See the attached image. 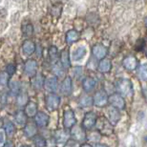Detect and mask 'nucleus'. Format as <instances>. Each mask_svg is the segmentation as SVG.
<instances>
[{
  "label": "nucleus",
  "instance_id": "obj_1",
  "mask_svg": "<svg viewBox=\"0 0 147 147\" xmlns=\"http://www.w3.org/2000/svg\"><path fill=\"white\" fill-rule=\"evenodd\" d=\"M117 93L122 96H131L133 95V85L127 78H119L116 82Z\"/></svg>",
  "mask_w": 147,
  "mask_h": 147
},
{
  "label": "nucleus",
  "instance_id": "obj_2",
  "mask_svg": "<svg viewBox=\"0 0 147 147\" xmlns=\"http://www.w3.org/2000/svg\"><path fill=\"white\" fill-rule=\"evenodd\" d=\"M96 131H98L100 135L104 136H111L114 133V125L110 122V120L104 117H100L96 119Z\"/></svg>",
  "mask_w": 147,
  "mask_h": 147
},
{
  "label": "nucleus",
  "instance_id": "obj_3",
  "mask_svg": "<svg viewBox=\"0 0 147 147\" xmlns=\"http://www.w3.org/2000/svg\"><path fill=\"white\" fill-rule=\"evenodd\" d=\"M60 105V96L55 93H49L45 98L46 109L50 112H55Z\"/></svg>",
  "mask_w": 147,
  "mask_h": 147
},
{
  "label": "nucleus",
  "instance_id": "obj_4",
  "mask_svg": "<svg viewBox=\"0 0 147 147\" xmlns=\"http://www.w3.org/2000/svg\"><path fill=\"white\" fill-rule=\"evenodd\" d=\"M76 124V117L74 111L71 108L67 107L64 110L63 113V126L67 130H71V129Z\"/></svg>",
  "mask_w": 147,
  "mask_h": 147
},
{
  "label": "nucleus",
  "instance_id": "obj_5",
  "mask_svg": "<svg viewBox=\"0 0 147 147\" xmlns=\"http://www.w3.org/2000/svg\"><path fill=\"white\" fill-rule=\"evenodd\" d=\"M96 119H98V116L95 112H87L82 120V127L85 131H90L96 126Z\"/></svg>",
  "mask_w": 147,
  "mask_h": 147
},
{
  "label": "nucleus",
  "instance_id": "obj_6",
  "mask_svg": "<svg viewBox=\"0 0 147 147\" xmlns=\"http://www.w3.org/2000/svg\"><path fill=\"white\" fill-rule=\"evenodd\" d=\"M108 103H109L112 107L116 108V109L121 111L125 109L126 103L124 100V98L120 96L119 94L114 93L111 96H109V99H108Z\"/></svg>",
  "mask_w": 147,
  "mask_h": 147
},
{
  "label": "nucleus",
  "instance_id": "obj_7",
  "mask_svg": "<svg viewBox=\"0 0 147 147\" xmlns=\"http://www.w3.org/2000/svg\"><path fill=\"white\" fill-rule=\"evenodd\" d=\"M108 99H109V96L107 93L104 90H99L93 96V104L99 108L105 107L108 104Z\"/></svg>",
  "mask_w": 147,
  "mask_h": 147
},
{
  "label": "nucleus",
  "instance_id": "obj_8",
  "mask_svg": "<svg viewBox=\"0 0 147 147\" xmlns=\"http://www.w3.org/2000/svg\"><path fill=\"white\" fill-rule=\"evenodd\" d=\"M70 135L72 139L76 140L78 142H84L87 140V135L82 126L75 125L70 131Z\"/></svg>",
  "mask_w": 147,
  "mask_h": 147
},
{
  "label": "nucleus",
  "instance_id": "obj_9",
  "mask_svg": "<svg viewBox=\"0 0 147 147\" xmlns=\"http://www.w3.org/2000/svg\"><path fill=\"white\" fill-rule=\"evenodd\" d=\"M71 138L69 130L67 129H57L54 133V140L55 142L58 144H62V143H66Z\"/></svg>",
  "mask_w": 147,
  "mask_h": 147
},
{
  "label": "nucleus",
  "instance_id": "obj_10",
  "mask_svg": "<svg viewBox=\"0 0 147 147\" xmlns=\"http://www.w3.org/2000/svg\"><path fill=\"white\" fill-rule=\"evenodd\" d=\"M38 63L36 59H28L24 63V73L26 76L33 78L37 74Z\"/></svg>",
  "mask_w": 147,
  "mask_h": 147
},
{
  "label": "nucleus",
  "instance_id": "obj_11",
  "mask_svg": "<svg viewBox=\"0 0 147 147\" xmlns=\"http://www.w3.org/2000/svg\"><path fill=\"white\" fill-rule=\"evenodd\" d=\"M34 123L37 125V127L45 128L48 126L50 122V117L48 114L44 113V112H37V114L34 117Z\"/></svg>",
  "mask_w": 147,
  "mask_h": 147
},
{
  "label": "nucleus",
  "instance_id": "obj_12",
  "mask_svg": "<svg viewBox=\"0 0 147 147\" xmlns=\"http://www.w3.org/2000/svg\"><path fill=\"white\" fill-rule=\"evenodd\" d=\"M92 54L94 55V57L100 60L106 57V55L108 54V50L102 44H96V45H94L92 49Z\"/></svg>",
  "mask_w": 147,
  "mask_h": 147
},
{
  "label": "nucleus",
  "instance_id": "obj_13",
  "mask_svg": "<svg viewBox=\"0 0 147 147\" xmlns=\"http://www.w3.org/2000/svg\"><path fill=\"white\" fill-rule=\"evenodd\" d=\"M23 134L27 139H34L37 135V125L34 122H27L23 128Z\"/></svg>",
  "mask_w": 147,
  "mask_h": 147
},
{
  "label": "nucleus",
  "instance_id": "obj_14",
  "mask_svg": "<svg viewBox=\"0 0 147 147\" xmlns=\"http://www.w3.org/2000/svg\"><path fill=\"white\" fill-rule=\"evenodd\" d=\"M122 66L127 71H134V70L138 69V67H139V62H138L137 58L133 57V55H128V57H126L123 59Z\"/></svg>",
  "mask_w": 147,
  "mask_h": 147
},
{
  "label": "nucleus",
  "instance_id": "obj_15",
  "mask_svg": "<svg viewBox=\"0 0 147 147\" xmlns=\"http://www.w3.org/2000/svg\"><path fill=\"white\" fill-rule=\"evenodd\" d=\"M44 88L48 93H55L57 90V78L55 76H51L45 78Z\"/></svg>",
  "mask_w": 147,
  "mask_h": 147
},
{
  "label": "nucleus",
  "instance_id": "obj_16",
  "mask_svg": "<svg viewBox=\"0 0 147 147\" xmlns=\"http://www.w3.org/2000/svg\"><path fill=\"white\" fill-rule=\"evenodd\" d=\"M73 92V81L70 76H66L61 83V93L63 96H69Z\"/></svg>",
  "mask_w": 147,
  "mask_h": 147
},
{
  "label": "nucleus",
  "instance_id": "obj_17",
  "mask_svg": "<svg viewBox=\"0 0 147 147\" xmlns=\"http://www.w3.org/2000/svg\"><path fill=\"white\" fill-rule=\"evenodd\" d=\"M36 44L34 41H32L30 39H26L22 44V52L23 54L27 57H30L36 52Z\"/></svg>",
  "mask_w": 147,
  "mask_h": 147
},
{
  "label": "nucleus",
  "instance_id": "obj_18",
  "mask_svg": "<svg viewBox=\"0 0 147 147\" xmlns=\"http://www.w3.org/2000/svg\"><path fill=\"white\" fill-rule=\"evenodd\" d=\"M82 88H83L85 93H90L95 89L96 85V81L95 78H91V76H87V78H83L82 80Z\"/></svg>",
  "mask_w": 147,
  "mask_h": 147
},
{
  "label": "nucleus",
  "instance_id": "obj_19",
  "mask_svg": "<svg viewBox=\"0 0 147 147\" xmlns=\"http://www.w3.org/2000/svg\"><path fill=\"white\" fill-rule=\"evenodd\" d=\"M44 83H45V78L41 74H36V76H33L32 79V86L34 87V90L40 91L43 89Z\"/></svg>",
  "mask_w": 147,
  "mask_h": 147
},
{
  "label": "nucleus",
  "instance_id": "obj_20",
  "mask_svg": "<svg viewBox=\"0 0 147 147\" xmlns=\"http://www.w3.org/2000/svg\"><path fill=\"white\" fill-rule=\"evenodd\" d=\"M59 61L65 69L71 67V59H70V53L69 49H64L59 54Z\"/></svg>",
  "mask_w": 147,
  "mask_h": 147
},
{
  "label": "nucleus",
  "instance_id": "obj_21",
  "mask_svg": "<svg viewBox=\"0 0 147 147\" xmlns=\"http://www.w3.org/2000/svg\"><path fill=\"white\" fill-rule=\"evenodd\" d=\"M108 112V117H109L110 122L112 123L113 125H116L117 122L119 121L120 119V113H119V110L116 109L114 107H110L109 109L107 110Z\"/></svg>",
  "mask_w": 147,
  "mask_h": 147
},
{
  "label": "nucleus",
  "instance_id": "obj_22",
  "mask_svg": "<svg viewBox=\"0 0 147 147\" xmlns=\"http://www.w3.org/2000/svg\"><path fill=\"white\" fill-rule=\"evenodd\" d=\"M79 37H80V34L78 33L76 30H70L66 33V36H65V40H66V43L68 45H71V44L76 42Z\"/></svg>",
  "mask_w": 147,
  "mask_h": 147
},
{
  "label": "nucleus",
  "instance_id": "obj_23",
  "mask_svg": "<svg viewBox=\"0 0 147 147\" xmlns=\"http://www.w3.org/2000/svg\"><path fill=\"white\" fill-rule=\"evenodd\" d=\"M25 114L27 115L28 117H34V116L37 114V104L34 101H29L28 104L24 108Z\"/></svg>",
  "mask_w": 147,
  "mask_h": 147
},
{
  "label": "nucleus",
  "instance_id": "obj_24",
  "mask_svg": "<svg viewBox=\"0 0 147 147\" xmlns=\"http://www.w3.org/2000/svg\"><path fill=\"white\" fill-rule=\"evenodd\" d=\"M29 101H30V99H29V95L26 92H20L19 94L16 95V102L18 107H20V108L25 107L26 105L28 104Z\"/></svg>",
  "mask_w": 147,
  "mask_h": 147
},
{
  "label": "nucleus",
  "instance_id": "obj_25",
  "mask_svg": "<svg viewBox=\"0 0 147 147\" xmlns=\"http://www.w3.org/2000/svg\"><path fill=\"white\" fill-rule=\"evenodd\" d=\"M112 69V62L111 60L107 59V58H103V59L99 60V63L98 64V70L102 74L109 73Z\"/></svg>",
  "mask_w": 147,
  "mask_h": 147
},
{
  "label": "nucleus",
  "instance_id": "obj_26",
  "mask_svg": "<svg viewBox=\"0 0 147 147\" xmlns=\"http://www.w3.org/2000/svg\"><path fill=\"white\" fill-rule=\"evenodd\" d=\"M14 120L16 121V123L18 125H21V126H24L26 123L28 122V117L27 115L25 114L24 111L22 110H18L14 113Z\"/></svg>",
  "mask_w": 147,
  "mask_h": 147
},
{
  "label": "nucleus",
  "instance_id": "obj_27",
  "mask_svg": "<svg viewBox=\"0 0 147 147\" xmlns=\"http://www.w3.org/2000/svg\"><path fill=\"white\" fill-rule=\"evenodd\" d=\"M3 128H4L5 134L7 135L8 137H13L16 132V125H14V123L10 121V120L4 121Z\"/></svg>",
  "mask_w": 147,
  "mask_h": 147
},
{
  "label": "nucleus",
  "instance_id": "obj_28",
  "mask_svg": "<svg viewBox=\"0 0 147 147\" xmlns=\"http://www.w3.org/2000/svg\"><path fill=\"white\" fill-rule=\"evenodd\" d=\"M86 53H87V51H86V48H85V47H83V46L78 47V49H76L75 51L72 53V59L75 61L80 60L86 55Z\"/></svg>",
  "mask_w": 147,
  "mask_h": 147
},
{
  "label": "nucleus",
  "instance_id": "obj_29",
  "mask_svg": "<svg viewBox=\"0 0 147 147\" xmlns=\"http://www.w3.org/2000/svg\"><path fill=\"white\" fill-rule=\"evenodd\" d=\"M78 105L82 108H87L92 106L93 104V98H91L90 96L83 95L80 96V98H78Z\"/></svg>",
  "mask_w": 147,
  "mask_h": 147
},
{
  "label": "nucleus",
  "instance_id": "obj_30",
  "mask_svg": "<svg viewBox=\"0 0 147 147\" xmlns=\"http://www.w3.org/2000/svg\"><path fill=\"white\" fill-rule=\"evenodd\" d=\"M65 68L61 65V63H58L55 62L54 63V65H53V68H52V71L53 73L55 74V76H57V78H61V76H64V72H65Z\"/></svg>",
  "mask_w": 147,
  "mask_h": 147
},
{
  "label": "nucleus",
  "instance_id": "obj_31",
  "mask_svg": "<svg viewBox=\"0 0 147 147\" xmlns=\"http://www.w3.org/2000/svg\"><path fill=\"white\" fill-rule=\"evenodd\" d=\"M49 55H50V59L53 62V64L57 62L59 59V55H58V50L55 46H51L49 48Z\"/></svg>",
  "mask_w": 147,
  "mask_h": 147
},
{
  "label": "nucleus",
  "instance_id": "obj_32",
  "mask_svg": "<svg viewBox=\"0 0 147 147\" xmlns=\"http://www.w3.org/2000/svg\"><path fill=\"white\" fill-rule=\"evenodd\" d=\"M9 88H10V91H11V94L13 95H17L19 94L21 91H20V83L18 81L16 80H13V81H10L9 82Z\"/></svg>",
  "mask_w": 147,
  "mask_h": 147
},
{
  "label": "nucleus",
  "instance_id": "obj_33",
  "mask_svg": "<svg viewBox=\"0 0 147 147\" xmlns=\"http://www.w3.org/2000/svg\"><path fill=\"white\" fill-rule=\"evenodd\" d=\"M138 76L140 80L147 81V64H143L138 67Z\"/></svg>",
  "mask_w": 147,
  "mask_h": 147
},
{
  "label": "nucleus",
  "instance_id": "obj_34",
  "mask_svg": "<svg viewBox=\"0 0 147 147\" xmlns=\"http://www.w3.org/2000/svg\"><path fill=\"white\" fill-rule=\"evenodd\" d=\"M34 147H47V140L45 138L36 135L34 138Z\"/></svg>",
  "mask_w": 147,
  "mask_h": 147
},
{
  "label": "nucleus",
  "instance_id": "obj_35",
  "mask_svg": "<svg viewBox=\"0 0 147 147\" xmlns=\"http://www.w3.org/2000/svg\"><path fill=\"white\" fill-rule=\"evenodd\" d=\"M101 135L98 131H94L91 132L89 135H87V140H89L91 142H96L98 143L100 140Z\"/></svg>",
  "mask_w": 147,
  "mask_h": 147
},
{
  "label": "nucleus",
  "instance_id": "obj_36",
  "mask_svg": "<svg viewBox=\"0 0 147 147\" xmlns=\"http://www.w3.org/2000/svg\"><path fill=\"white\" fill-rule=\"evenodd\" d=\"M10 78L7 72H0V85L1 86H8L10 82Z\"/></svg>",
  "mask_w": 147,
  "mask_h": 147
},
{
  "label": "nucleus",
  "instance_id": "obj_37",
  "mask_svg": "<svg viewBox=\"0 0 147 147\" xmlns=\"http://www.w3.org/2000/svg\"><path fill=\"white\" fill-rule=\"evenodd\" d=\"M34 33V28L32 24H26L22 27V34L24 36H31Z\"/></svg>",
  "mask_w": 147,
  "mask_h": 147
},
{
  "label": "nucleus",
  "instance_id": "obj_38",
  "mask_svg": "<svg viewBox=\"0 0 147 147\" xmlns=\"http://www.w3.org/2000/svg\"><path fill=\"white\" fill-rule=\"evenodd\" d=\"M6 72L9 74V76H13L14 74H16V64H13V63L8 64L7 67H6Z\"/></svg>",
  "mask_w": 147,
  "mask_h": 147
},
{
  "label": "nucleus",
  "instance_id": "obj_39",
  "mask_svg": "<svg viewBox=\"0 0 147 147\" xmlns=\"http://www.w3.org/2000/svg\"><path fill=\"white\" fill-rule=\"evenodd\" d=\"M64 147H80V144H79V142H78L76 140H69L68 142H66V144Z\"/></svg>",
  "mask_w": 147,
  "mask_h": 147
},
{
  "label": "nucleus",
  "instance_id": "obj_40",
  "mask_svg": "<svg viewBox=\"0 0 147 147\" xmlns=\"http://www.w3.org/2000/svg\"><path fill=\"white\" fill-rule=\"evenodd\" d=\"M73 74L75 75V76L78 78L82 75V67L81 66H76L73 70Z\"/></svg>",
  "mask_w": 147,
  "mask_h": 147
},
{
  "label": "nucleus",
  "instance_id": "obj_41",
  "mask_svg": "<svg viewBox=\"0 0 147 147\" xmlns=\"http://www.w3.org/2000/svg\"><path fill=\"white\" fill-rule=\"evenodd\" d=\"M57 5L58 4L53 6V8H52V10H51L52 14H55V16H59L60 13H61V10H62V9H59V10H58V6Z\"/></svg>",
  "mask_w": 147,
  "mask_h": 147
},
{
  "label": "nucleus",
  "instance_id": "obj_42",
  "mask_svg": "<svg viewBox=\"0 0 147 147\" xmlns=\"http://www.w3.org/2000/svg\"><path fill=\"white\" fill-rule=\"evenodd\" d=\"M3 147H14V143L11 140H8V142H6Z\"/></svg>",
  "mask_w": 147,
  "mask_h": 147
},
{
  "label": "nucleus",
  "instance_id": "obj_43",
  "mask_svg": "<svg viewBox=\"0 0 147 147\" xmlns=\"http://www.w3.org/2000/svg\"><path fill=\"white\" fill-rule=\"evenodd\" d=\"M3 142H5V135L3 132H0V144H2Z\"/></svg>",
  "mask_w": 147,
  "mask_h": 147
},
{
  "label": "nucleus",
  "instance_id": "obj_44",
  "mask_svg": "<svg viewBox=\"0 0 147 147\" xmlns=\"http://www.w3.org/2000/svg\"><path fill=\"white\" fill-rule=\"evenodd\" d=\"M94 147H109L106 144H103V143H95Z\"/></svg>",
  "mask_w": 147,
  "mask_h": 147
},
{
  "label": "nucleus",
  "instance_id": "obj_45",
  "mask_svg": "<svg viewBox=\"0 0 147 147\" xmlns=\"http://www.w3.org/2000/svg\"><path fill=\"white\" fill-rule=\"evenodd\" d=\"M80 147H93L91 144H89V143H83V144H81Z\"/></svg>",
  "mask_w": 147,
  "mask_h": 147
},
{
  "label": "nucleus",
  "instance_id": "obj_46",
  "mask_svg": "<svg viewBox=\"0 0 147 147\" xmlns=\"http://www.w3.org/2000/svg\"><path fill=\"white\" fill-rule=\"evenodd\" d=\"M3 124H4V120L2 119V117H0V128L3 127Z\"/></svg>",
  "mask_w": 147,
  "mask_h": 147
},
{
  "label": "nucleus",
  "instance_id": "obj_47",
  "mask_svg": "<svg viewBox=\"0 0 147 147\" xmlns=\"http://www.w3.org/2000/svg\"><path fill=\"white\" fill-rule=\"evenodd\" d=\"M19 147H32V146L29 145V144H22V145H20Z\"/></svg>",
  "mask_w": 147,
  "mask_h": 147
},
{
  "label": "nucleus",
  "instance_id": "obj_48",
  "mask_svg": "<svg viewBox=\"0 0 147 147\" xmlns=\"http://www.w3.org/2000/svg\"><path fill=\"white\" fill-rule=\"evenodd\" d=\"M145 26H146V27H147V17H146V18H145Z\"/></svg>",
  "mask_w": 147,
  "mask_h": 147
},
{
  "label": "nucleus",
  "instance_id": "obj_49",
  "mask_svg": "<svg viewBox=\"0 0 147 147\" xmlns=\"http://www.w3.org/2000/svg\"><path fill=\"white\" fill-rule=\"evenodd\" d=\"M144 140H145V142H147V136L144 138Z\"/></svg>",
  "mask_w": 147,
  "mask_h": 147
}]
</instances>
